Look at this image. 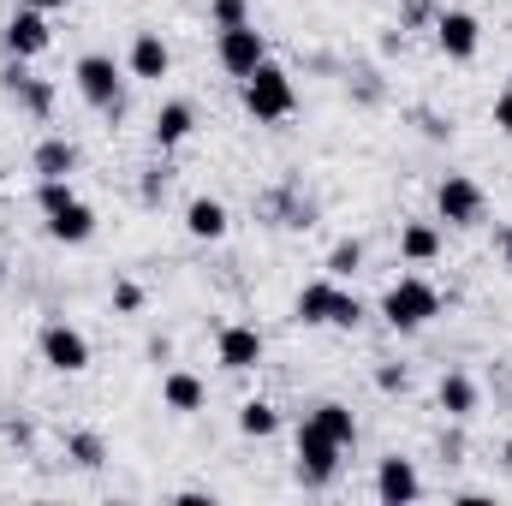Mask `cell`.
Returning <instances> with one entry per match:
<instances>
[{
    "label": "cell",
    "instance_id": "obj_1",
    "mask_svg": "<svg viewBox=\"0 0 512 506\" xmlns=\"http://www.w3.org/2000/svg\"><path fill=\"white\" fill-rule=\"evenodd\" d=\"M435 316H441V292H435L429 280H417V274L393 280L382 292V322L393 334H417V328H429Z\"/></svg>",
    "mask_w": 512,
    "mask_h": 506
},
{
    "label": "cell",
    "instance_id": "obj_2",
    "mask_svg": "<svg viewBox=\"0 0 512 506\" xmlns=\"http://www.w3.org/2000/svg\"><path fill=\"white\" fill-rule=\"evenodd\" d=\"M239 96H245V114H251V120H286V114L298 108V90H292V78H286L274 60L256 66Z\"/></svg>",
    "mask_w": 512,
    "mask_h": 506
},
{
    "label": "cell",
    "instance_id": "obj_3",
    "mask_svg": "<svg viewBox=\"0 0 512 506\" xmlns=\"http://www.w3.org/2000/svg\"><path fill=\"white\" fill-rule=\"evenodd\" d=\"M72 84H78V96H84L96 114H114V120H120L126 96H120V66H114L108 54H84V60L72 66Z\"/></svg>",
    "mask_w": 512,
    "mask_h": 506
},
{
    "label": "cell",
    "instance_id": "obj_4",
    "mask_svg": "<svg viewBox=\"0 0 512 506\" xmlns=\"http://www.w3.org/2000/svg\"><path fill=\"white\" fill-rule=\"evenodd\" d=\"M340 441L334 435H322L310 417L298 423V477H304V489H328L334 483V471H340Z\"/></svg>",
    "mask_w": 512,
    "mask_h": 506
},
{
    "label": "cell",
    "instance_id": "obj_5",
    "mask_svg": "<svg viewBox=\"0 0 512 506\" xmlns=\"http://www.w3.org/2000/svg\"><path fill=\"white\" fill-rule=\"evenodd\" d=\"M435 209H441L447 227H477V221H483V185L465 179V173H447V179L435 185Z\"/></svg>",
    "mask_w": 512,
    "mask_h": 506
},
{
    "label": "cell",
    "instance_id": "obj_6",
    "mask_svg": "<svg viewBox=\"0 0 512 506\" xmlns=\"http://www.w3.org/2000/svg\"><path fill=\"white\" fill-rule=\"evenodd\" d=\"M42 364L60 376H78V370H90V340L72 322H48L42 328Z\"/></svg>",
    "mask_w": 512,
    "mask_h": 506
},
{
    "label": "cell",
    "instance_id": "obj_7",
    "mask_svg": "<svg viewBox=\"0 0 512 506\" xmlns=\"http://www.w3.org/2000/svg\"><path fill=\"white\" fill-rule=\"evenodd\" d=\"M215 54H221V66H227L233 78H251L256 66L268 60V42H262V30H256V24H233V30H221Z\"/></svg>",
    "mask_w": 512,
    "mask_h": 506
},
{
    "label": "cell",
    "instance_id": "obj_8",
    "mask_svg": "<svg viewBox=\"0 0 512 506\" xmlns=\"http://www.w3.org/2000/svg\"><path fill=\"white\" fill-rule=\"evenodd\" d=\"M0 42H6V54L12 60H36V54H48V18L36 12V6H24V12H12L6 18V30H0Z\"/></svg>",
    "mask_w": 512,
    "mask_h": 506
},
{
    "label": "cell",
    "instance_id": "obj_9",
    "mask_svg": "<svg viewBox=\"0 0 512 506\" xmlns=\"http://www.w3.org/2000/svg\"><path fill=\"white\" fill-rule=\"evenodd\" d=\"M435 42H441V54L447 60H471L477 48H483V24H477V12H441L435 18Z\"/></svg>",
    "mask_w": 512,
    "mask_h": 506
},
{
    "label": "cell",
    "instance_id": "obj_10",
    "mask_svg": "<svg viewBox=\"0 0 512 506\" xmlns=\"http://www.w3.org/2000/svg\"><path fill=\"white\" fill-rule=\"evenodd\" d=\"M126 66H131V78H143V84H161V78L173 72V48L161 42V30H137V36H131Z\"/></svg>",
    "mask_w": 512,
    "mask_h": 506
},
{
    "label": "cell",
    "instance_id": "obj_11",
    "mask_svg": "<svg viewBox=\"0 0 512 506\" xmlns=\"http://www.w3.org/2000/svg\"><path fill=\"white\" fill-rule=\"evenodd\" d=\"M376 495L387 506H411L423 495V477H417V465L411 459H399V453H387L382 465H376Z\"/></svg>",
    "mask_w": 512,
    "mask_h": 506
},
{
    "label": "cell",
    "instance_id": "obj_12",
    "mask_svg": "<svg viewBox=\"0 0 512 506\" xmlns=\"http://www.w3.org/2000/svg\"><path fill=\"white\" fill-rule=\"evenodd\" d=\"M0 84H6V96H18V102H24V114H36V120H48V114H54V84L30 78V72H24V60H12V66L0 72Z\"/></svg>",
    "mask_w": 512,
    "mask_h": 506
},
{
    "label": "cell",
    "instance_id": "obj_13",
    "mask_svg": "<svg viewBox=\"0 0 512 506\" xmlns=\"http://www.w3.org/2000/svg\"><path fill=\"white\" fill-rule=\"evenodd\" d=\"M215 352H221L227 370H256L262 364V334H256L251 322H227L221 340H215Z\"/></svg>",
    "mask_w": 512,
    "mask_h": 506
},
{
    "label": "cell",
    "instance_id": "obj_14",
    "mask_svg": "<svg viewBox=\"0 0 512 506\" xmlns=\"http://www.w3.org/2000/svg\"><path fill=\"white\" fill-rule=\"evenodd\" d=\"M48 239H54V245H90V239H96V209L72 197L66 209L48 215Z\"/></svg>",
    "mask_w": 512,
    "mask_h": 506
},
{
    "label": "cell",
    "instance_id": "obj_15",
    "mask_svg": "<svg viewBox=\"0 0 512 506\" xmlns=\"http://www.w3.org/2000/svg\"><path fill=\"white\" fill-rule=\"evenodd\" d=\"M340 292H346L340 280H310V286L298 292V304H292L298 322H304V328H334V304H340Z\"/></svg>",
    "mask_w": 512,
    "mask_h": 506
},
{
    "label": "cell",
    "instance_id": "obj_16",
    "mask_svg": "<svg viewBox=\"0 0 512 506\" xmlns=\"http://www.w3.org/2000/svg\"><path fill=\"white\" fill-rule=\"evenodd\" d=\"M30 167H36V179H72L78 173V143L72 137H42Z\"/></svg>",
    "mask_w": 512,
    "mask_h": 506
},
{
    "label": "cell",
    "instance_id": "obj_17",
    "mask_svg": "<svg viewBox=\"0 0 512 506\" xmlns=\"http://www.w3.org/2000/svg\"><path fill=\"white\" fill-rule=\"evenodd\" d=\"M191 131H197V108L191 102H161V114H155V149H179Z\"/></svg>",
    "mask_w": 512,
    "mask_h": 506
},
{
    "label": "cell",
    "instance_id": "obj_18",
    "mask_svg": "<svg viewBox=\"0 0 512 506\" xmlns=\"http://www.w3.org/2000/svg\"><path fill=\"white\" fill-rule=\"evenodd\" d=\"M233 221H227V203H215V197H191L185 203V233L191 239H221Z\"/></svg>",
    "mask_w": 512,
    "mask_h": 506
},
{
    "label": "cell",
    "instance_id": "obj_19",
    "mask_svg": "<svg viewBox=\"0 0 512 506\" xmlns=\"http://www.w3.org/2000/svg\"><path fill=\"white\" fill-rule=\"evenodd\" d=\"M310 423H316L322 435H334L340 447H352V441H358V417H352V405H340V399H322V405L310 411Z\"/></svg>",
    "mask_w": 512,
    "mask_h": 506
},
{
    "label": "cell",
    "instance_id": "obj_20",
    "mask_svg": "<svg viewBox=\"0 0 512 506\" xmlns=\"http://www.w3.org/2000/svg\"><path fill=\"white\" fill-rule=\"evenodd\" d=\"M435 399H441V411H447V417H471V411H477V381L453 370V376H441Z\"/></svg>",
    "mask_w": 512,
    "mask_h": 506
},
{
    "label": "cell",
    "instance_id": "obj_21",
    "mask_svg": "<svg viewBox=\"0 0 512 506\" xmlns=\"http://www.w3.org/2000/svg\"><path fill=\"white\" fill-rule=\"evenodd\" d=\"M161 399H167V411H203V381L191 370H173L161 381Z\"/></svg>",
    "mask_w": 512,
    "mask_h": 506
},
{
    "label": "cell",
    "instance_id": "obj_22",
    "mask_svg": "<svg viewBox=\"0 0 512 506\" xmlns=\"http://www.w3.org/2000/svg\"><path fill=\"white\" fill-rule=\"evenodd\" d=\"M399 256H405V262H435V256H441V233H435L429 221H411V227L399 233Z\"/></svg>",
    "mask_w": 512,
    "mask_h": 506
},
{
    "label": "cell",
    "instance_id": "obj_23",
    "mask_svg": "<svg viewBox=\"0 0 512 506\" xmlns=\"http://www.w3.org/2000/svg\"><path fill=\"white\" fill-rule=\"evenodd\" d=\"M239 429H245L251 441H268V435L280 429V411H274L268 399H245V405H239Z\"/></svg>",
    "mask_w": 512,
    "mask_h": 506
},
{
    "label": "cell",
    "instance_id": "obj_24",
    "mask_svg": "<svg viewBox=\"0 0 512 506\" xmlns=\"http://www.w3.org/2000/svg\"><path fill=\"white\" fill-rule=\"evenodd\" d=\"M364 268V245L358 239H340L334 251H328V280H352Z\"/></svg>",
    "mask_w": 512,
    "mask_h": 506
},
{
    "label": "cell",
    "instance_id": "obj_25",
    "mask_svg": "<svg viewBox=\"0 0 512 506\" xmlns=\"http://www.w3.org/2000/svg\"><path fill=\"white\" fill-rule=\"evenodd\" d=\"M72 197H78V191H72V179H42V185H36V209H42V215L66 209Z\"/></svg>",
    "mask_w": 512,
    "mask_h": 506
},
{
    "label": "cell",
    "instance_id": "obj_26",
    "mask_svg": "<svg viewBox=\"0 0 512 506\" xmlns=\"http://www.w3.org/2000/svg\"><path fill=\"white\" fill-rule=\"evenodd\" d=\"M209 24H215V30L251 24V6H245V0H209Z\"/></svg>",
    "mask_w": 512,
    "mask_h": 506
},
{
    "label": "cell",
    "instance_id": "obj_27",
    "mask_svg": "<svg viewBox=\"0 0 512 506\" xmlns=\"http://www.w3.org/2000/svg\"><path fill=\"white\" fill-rule=\"evenodd\" d=\"M72 459L96 471V465H102V435H72Z\"/></svg>",
    "mask_w": 512,
    "mask_h": 506
},
{
    "label": "cell",
    "instance_id": "obj_28",
    "mask_svg": "<svg viewBox=\"0 0 512 506\" xmlns=\"http://www.w3.org/2000/svg\"><path fill=\"white\" fill-rule=\"evenodd\" d=\"M364 322V304L352 298V292H340V304H334V328H358Z\"/></svg>",
    "mask_w": 512,
    "mask_h": 506
},
{
    "label": "cell",
    "instance_id": "obj_29",
    "mask_svg": "<svg viewBox=\"0 0 512 506\" xmlns=\"http://www.w3.org/2000/svg\"><path fill=\"white\" fill-rule=\"evenodd\" d=\"M376 387H382V393H405V370H399V364H382V370H376Z\"/></svg>",
    "mask_w": 512,
    "mask_h": 506
},
{
    "label": "cell",
    "instance_id": "obj_30",
    "mask_svg": "<svg viewBox=\"0 0 512 506\" xmlns=\"http://www.w3.org/2000/svg\"><path fill=\"white\" fill-rule=\"evenodd\" d=\"M114 304H120V310H143V286L120 280V286H114Z\"/></svg>",
    "mask_w": 512,
    "mask_h": 506
},
{
    "label": "cell",
    "instance_id": "obj_31",
    "mask_svg": "<svg viewBox=\"0 0 512 506\" xmlns=\"http://www.w3.org/2000/svg\"><path fill=\"white\" fill-rule=\"evenodd\" d=\"M495 126H501V131L512 137V84L501 90V96H495Z\"/></svg>",
    "mask_w": 512,
    "mask_h": 506
},
{
    "label": "cell",
    "instance_id": "obj_32",
    "mask_svg": "<svg viewBox=\"0 0 512 506\" xmlns=\"http://www.w3.org/2000/svg\"><path fill=\"white\" fill-rule=\"evenodd\" d=\"M24 6H36V12H54V6H72V0H24Z\"/></svg>",
    "mask_w": 512,
    "mask_h": 506
},
{
    "label": "cell",
    "instance_id": "obj_33",
    "mask_svg": "<svg viewBox=\"0 0 512 506\" xmlns=\"http://www.w3.org/2000/svg\"><path fill=\"white\" fill-rule=\"evenodd\" d=\"M501 256H507V268H512V227L501 233Z\"/></svg>",
    "mask_w": 512,
    "mask_h": 506
},
{
    "label": "cell",
    "instance_id": "obj_34",
    "mask_svg": "<svg viewBox=\"0 0 512 506\" xmlns=\"http://www.w3.org/2000/svg\"><path fill=\"white\" fill-rule=\"evenodd\" d=\"M501 459H507V471H512V435H507V447H501Z\"/></svg>",
    "mask_w": 512,
    "mask_h": 506
},
{
    "label": "cell",
    "instance_id": "obj_35",
    "mask_svg": "<svg viewBox=\"0 0 512 506\" xmlns=\"http://www.w3.org/2000/svg\"><path fill=\"white\" fill-rule=\"evenodd\" d=\"M0 274H6V256H0Z\"/></svg>",
    "mask_w": 512,
    "mask_h": 506
}]
</instances>
